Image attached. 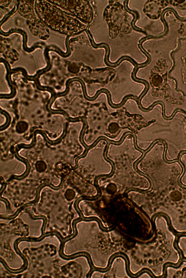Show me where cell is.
Listing matches in <instances>:
<instances>
[{
    "instance_id": "cell-1",
    "label": "cell",
    "mask_w": 186,
    "mask_h": 278,
    "mask_svg": "<svg viewBox=\"0 0 186 278\" xmlns=\"http://www.w3.org/2000/svg\"><path fill=\"white\" fill-rule=\"evenodd\" d=\"M1 114L5 116L7 118L6 121L5 123L3 125L1 126V131H2L7 129L9 127L11 123V117L9 113H7V112L2 110L1 109Z\"/></svg>"
}]
</instances>
